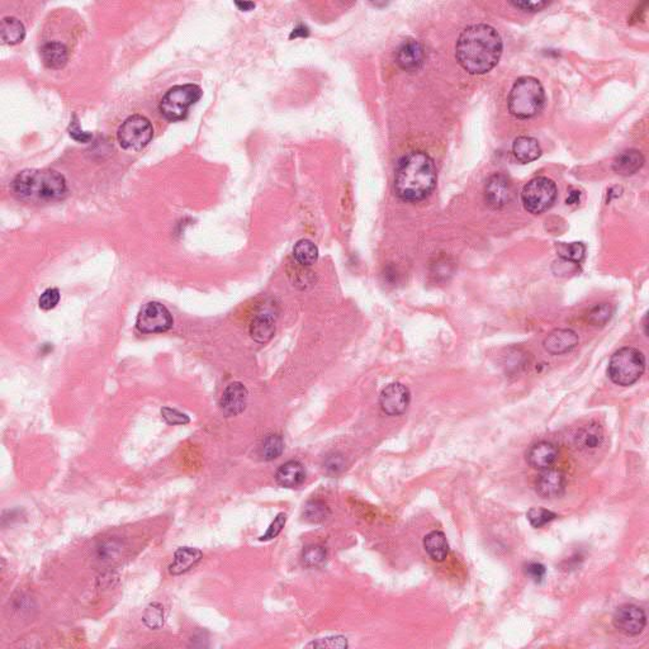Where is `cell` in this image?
<instances>
[{
	"instance_id": "6da1fadb",
	"label": "cell",
	"mask_w": 649,
	"mask_h": 649,
	"mask_svg": "<svg viewBox=\"0 0 649 649\" xmlns=\"http://www.w3.org/2000/svg\"><path fill=\"white\" fill-rule=\"evenodd\" d=\"M500 33L489 24H473L462 32L455 56L458 62L469 74L481 75L492 70L502 55Z\"/></svg>"
},
{
	"instance_id": "7a4b0ae2",
	"label": "cell",
	"mask_w": 649,
	"mask_h": 649,
	"mask_svg": "<svg viewBox=\"0 0 649 649\" xmlns=\"http://www.w3.org/2000/svg\"><path fill=\"white\" fill-rule=\"evenodd\" d=\"M437 180L435 163L422 151L408 153L396 166L395 192L403 201L425 200L435 188Z\"/></svg>"
},
{
	"instance_id": "3957f363",
	"label": "cell",
	"mask_w": 649,
	"mask_h": 649,
	"mask_svg": "<svg viewBox=\"0 0 649 649\" xmlns=\"http://www.w3.org/2000/svg\"><path fill=\"white\" fill-rule=\"evenodd\" d=\"M14 195L28 203H53L66 197L65 178L53 169H27L18 173L12 182Z\"/></svg>"
},
{
	"instance_id": "277c9868",
	"label": "cell",
	"mask_w": 649,
	"mask_h": 649,
	"mask_svg": "<svg viewBox=\"0 0 649 649\" xmlns=\"http://www.w3.org/2000/svg\"><path fill=\"white\" fill-rule=\"evenodd\" d=\"M545 93L542 83L533 77H519L508 94V111L513 117L529 119L543 109Z\"/></svg>"
},
{
	"instance_id": "5b68a950",
	"label": "cell",
	"mask_w": 649,
	"mask_h": 649,
	"mask_svg": "<svg viewBox=\"0 0 649 649\" xmlns=\"http://www.w3.org/2000/svg\"><path fill=\"white\" fill-rule=\"evenodd\" d=\"M645 371V358L638 349L623 348L615 353L609 363L608 374L618 386L629 387L639 381Z\"/></svg>"
},
{
	"instance_id": "8992f818",
	"label": "cell",
	"mask_w": 649,
	"mask_h": 649,
	"mask_svg": "<svg viewBox=\"0 0 649 649\" xmlns=\"http://www.w3.org/2000/svg\"><path fill=\"white\" fill-rule=\"evenodd\" d=\"M202 89L195 84L175 85L166 92L160 102L159 111L169 122L187 119L189 108L201 99Z\"/></svg>"
},
{
	"instance_id": "52a82bcc",
	"label": "cell",
	"mask_w": 649,
	"mask_h": 649,
	"mask_svg": "<svg viewBox=\"0 0 649 649\" xmlns=\"http://www.w3.org/2000/svg\"><path fill=\"white\" fill-rule=\"evenodd\" d=\"M557 193V185L552 179L534 178L523 189L521 201L528 212L540 214L555 204Z\"/></svg>"
},
{
	"instance_id": "ba28073f",
	"label": "cell",
	"mask_w": 649,
	"mask_h": 649,
	"mask_svg": "<svg viewBox=\"0 0 649 649\" xmlns=\"http://www.w3.org/2000/svg\"><path fill=\"white\" fill-rule=\"evenodd\" d=\"M154 137L153 124L141 114H133L124 119L117 132L121 148L129 151H140L146 148Z\"/></svg>"
},
{
	"instance_id": "9c48e42d",
	"label": "cell",
	"mask_w": 649,
	"mask_h": 649,
	"mask_svg": "<svg viewBox=\"0 0 649 649\" xmlns=\"http://www.w3.org/2000/svg\"><path fill=\"white\" fill-rule=\"evenodd\" d=\"M173 317L168 308L159 302H148L137 316L136 326L143 334H158L170 330Z\"/></svg>"
},
{
	"instance_id": "30bf717a",
	"label": "cell",
	"mask_w": 649,
	"mask_h": 649,
	"mask_svg": "<svg viewBox=\"0 0 649 649\" xmlns=\"http://www.w3.org/2000/svg\"><path fill=\"white\" fill-rule=\"evenodd\" d=\"M613 624L619 632L634 637L643 632L647 626V616L643 609L634 604H624L615 610Z\"/></svg>"
},
{
	"instance_id": "8fae6325",
	"label": "cell",
	"mask_w": 649,
	"mask_h": 649,
	"mask_svg": "<svg viewBox=\"0 0 649 649\" xmlns=\"http://www.w3.org/2000/svg\"><path fill=\"white\" fill-rule=\"evenodd\" d=\"M513 198V185L510 178L502 173L491 175L484 185V201L492 209H501Z\"/></svg>"
},
{
	"instance_id": "7c38bea8",
	"label": "cell",
	"mask_w": 649,
	"mask_h": 649,
	"mask_svg": "<svg viewBox=\"0 0 649 649\" xmlns=\"http://www.w3.org/2000/svg\"><path fill=\"white\" fill-rule=\"evenodd\" d=\"M411 393L406 386L402 383H391L384 387L379 396V405L383 413L390 416H398L406 410L410 405Z\"/></svg>"
},
{
	"instance_id": "4fadbf2b",
	"label": "cell",
	"mask_w": 649,
	"mask_h": 649,
	"mask_svg": "<svg viewBox=\"0 0 649 649\" xmlns=\"http://www.w3.org/2000/svg\"><path fill=\"white\" fill-rule=\"evenodd\" d=\"M566 487L567 479L565 473L552 468L544 469L535 481V491L538 495L545 500L561 497L565 493Z\"/></svg>"
},
{
	"instance_id": "5bb4252c",
	"label": "cell",
	"mask_w": 649,
	"mask_h": 649,
	"mask_svg": "<svg viewBox=\"0 0 649 649\" xmlns=\"http://www.w3.org/2000/svg\"><path fill=\"white\" fill-rule=\"evenodd\" d=\"M249 392L240 382H234L224 388L219 406L226 416H237L248 406Z\"/></svg>"
},
{
	"instance_id": "9a60e30c",
	"label": "cell",
	"mask_w": 649,
	"mask_h": 649,
	"mask_svg": "<svg viewBox=\"0 0 649 649\" xmlns=\"http://www.w3.org/2000/svg\"><path fill=\"white\" fill-rule=\"evenodd\" d=\"M425 61V50L422 45L416 40H406L397 48L396 53V62L401 67L402 70L416 71L420 69Z\"/></svg>"
},
{
	"instance_id": "2e32d148",
	"label": "cell",
	"mask_w": 649,
	"mask_h": 649,
	"mask_svg": "<svg viewBox=\"0 0 649 649\" xmlns=\"http://www.w3.org/2000/svg\"><path fill=\"white\" fill-rule=\"evenodd\" d=\"M579 345V335L571 329H557L549 332L544 339L543 347L549 354L562 355L569 353Z\"/></svg>"
},
{
	"instance_id": "e0dca14e",
	"label": "cell",
	"mask_w": 649,
	"mask_h": 649,
	"mask_svg": "<svg viewBox=\"0 0 649 649\" xmlns=\"http://www.w3.org/2000/svg\"><path fill=\"white\" fill-rule=\"evenodd\" d=\"M558 458V448L550 442H539L526 452V461L534 469L544 471L555 464Z\"/></svg>"
},
{
	"instance_id": "ac0fdd59",
	"label": "cell",
	"mask_w": 649,
	"mask_h": 649,
	"mask_svg": "<svg viewBox=\"0 0 649 649\" xmlns=\"http://www.w3.org/2000/svg\"><path fill=\"white\" fill-rule=\"evenodd\" d=\"M40 53H41L43 64L53 70H59V69L65 67L69 58H70L69 48L66 46L65 43L59 41L43 42Z\"/></svg>"
},
{
	"instance_id": "d6986e66",
	"label": "cell",
	"mask_w": 649,
	"mask_h": 649,
	"mask_svg": "<svg viewBox=\"0 0 649 649\" xmlns=\"http://www.w3.org/2000/svg\"><path fill=\"white\" fill-rule=\"evenodd\" d=\"M278 484L285 489H297L306 479L305 467L300 462L290 461L279 467L276 474Z\"/></svg>"
},
{
	"instance_id": "ffe728a7",
	"label": "cell",
	"mask_w": 649,
	"mask_h": 649,
	"mask_svg": "<svg viewBox=\"0 0 649 649\" xmlns=\"http://www.w3.org/2000/svg\"><path fill=\"white\" fill-rule=\"evenodd\" d=\"M201 550L197 548H190V547H183L178 549L174 553V560L169 567V572L174 576H179L182 573L188 572L195 565L201 562Z\"/></svg>"
},
{
	"instance_id": "44dd1931",
	"label": "cell",
	"mask_w": 649,
	"mask_h": 649,
	"mask_svg": "<svg viewBox=\"0 0 649 649\" xmlns=\"http://www.w3.org/2000/svg\"><path fill=\"white\" fill-rule=\"evenodd\" d=\"M644 165V156L638 150H626L618 155L613 163V169L620 175L629 177L640 170Z\"/></svg>"
},
{
	"instance_id": "7402d4cb",
	"label": "cell",
	"mask_w": 649,
	"mask_h": 649,
	"mask_svg": "<svg viewBox=\"0 0 649 649\" xmlns=\"http://www.w3.org/2000/svg\"><path fill=\"white\" fill-rule=\"evenodd\" d=\"M276 332V322L272 315L268 312H260L255 316L250 324V335L255 342L266 344L272 340Z\"/></svg>"
},
{
	"instance_id": "603a6c76",
	"label": "cell",
	"mask_w": 649,
	"mask_h": 649,
	"mask_svg": "<svg viewBox=\"0 0 649 649\" xmlns=\"http://www.w3.org/2000/svg\"><path fill=\"white\" fill-rule=\"evenodd\" d=\"M513 153L520 163L528 164L542 156V148L534 137L520 136L513 141Z\"/></svg>"
},
{
	"instance_id": "cb8c5ba5",
	"label": "cell",
	"mask_w": 649,
	"mask_h": 649,
	"mask_svg": "<svg viewBox=\"0 0 649 649\" xmlns=\"http://www.w3.org/2000/svg\"><path fill=\"white\" fill-rule=\"evenodd\" d=\"M574 442L577 448L582 450H592L601 445L604 442V431L601 426L597 422H590L584 427L579 429V432L576 434Z\"/></svg>"
},
{
	"instance_id": "d4e9b609",
	"label": "cell",
	"mask_w": 649,
	"mask_h": 649,
	"mask_svg": "<svg viewBox=\"0 0 649 649\" xmlns=\"http://www.w3.org/2000/svg\"><path fill=\"white\" fill-rule=\"evenodd\" d=\"M424 548L431 560L445 561L449 555V544L443 531L434 530L424 538Z\"/></svg>"
},
{
	"instance_id": "484cf974",
	"label": "cell",
	"mask_w": 649,
	"mask_h": 649,
	"mask_svg": "<svg viewBox=\"0 0 649 649\" xmlns=\"http://www.w3.org/2000/svg\"><path fill=\"white\" fill-rule=\"evenodd\" d=\"M1 40L6 45H17L23 41L26 28L23 23L16 17H4L0 23Z\"/></svg>"
},
{
	"instance_id": "4316f807",
	"label": "cell",
	"mask_w": 649,
	"mask_h": 649,
	"mask_svg": "<svg viewBox=\"0 0 649 649\" xmlns=\"http://www.w3.org/2000/svg\"><path fill=\"white\" fill-rule=\"evenodd\" d=\"M293 258L300 266H312L319 259V249L310 240H300L293 248Z\"/></svg>"
},
{
	"instance_id": "83f0119b",
	"label": "cell",
	"mask_w": 649,
	"mask_h": 649,
	"mask_svg": "<svg viewBox=\"0 0 649 649\" xmlns=\"http://www.w3.org/2000/svg\"><path fill=\"white\" fill-rule=\"evenodd\" d=\"M330 513L329 506L321 500H311L303 508V518L313 524L322 523L330 516Z\"/></svg>"
},
{
	"instance_id": "f1b7e54d",
	"label": "cell",
	"mask_w": 649,
	"mask_h": 649,
	"mask_svg": "<svg viewBox=\"0 0 649 649\" xmlns=\"http://www.w3.org/2000/svg\"><path fill=\"white\" fill-rule=\"evenodd\" d=\"M142 620L145 626L150 629H160L165 623V614H164V606L159 602H153L150 604L148 608L145 609Z\"/></svg>"
},
{
	"instance_id": "f546056e",
	"label": "cell",
	"mask_w": 649,
	"mask_h": 649,
	"mask_svg": "<svg viewBox=\"0 0 649 649\" xmlns=\"http://www.w3.org/2000/svg\"><path fill=\"white\" fill-rule=\"evenodd\" d=\"M327 558V552L321 545H310L302 552V563L308 568L322 566Z\"/></svg>"
},
{
	"instance_id": "4dcf8cb0",
	"label": "cell",
	"mask_w": 649,
	"mask_h": 649,
	"mask_svg": "<svg viewBox=\"0 0 649 649\" xmlns=\"http://www.w3.org/2000/svg\"><path fill=\"white\" fill-rule=\"evenodd\" d=\"M586 248L582 242H571V244H562L558 248V254L562 259L568 263L579 264L584 259Z\"/></svg>"
},
{
	"instance_id": "1f68e13d",
	"label": "cell",
	"mask_w": 649,
	"mask_h": 649,
	"mask_svg": "<svg viewBox=\"0 0 649 649\" xmlns=\"http://www.w3.org/2000/svg\"><path fill=\"white\" fill-rule=\"evenodd\" d=\"M283 439L280 435H277V434L268 435L263 444L261 455L266 461H273V459H277L278 457L283 453Z\"/></svg>"
},
{
	"instance_id": "d6a6232c",
	"label": "cell",
	"mask_w": 649,
	"mask_h": 649,
	"mask_svg": "<svg viewBox=\"0 0 649 649\" xmlns=\"http://www.w3.org/2000/svg\"><path fill=\"white\" fill-rule=\"evenodd\" d=\"M530 525L535 529H540L558 518L557 513L543 508H533L526 513Z\"/></svg>"
},
{
	"instance_id": "836d02e7",
	"label": "cell",
	"mask_w": 649,
	"mask_h": 649,
	"mask_svg": "<svg viewBox=\"0 0 649 649\" xmlns=\"http://www.w3.org/2000/svg\"><path fill=\"white\" fill-rule=\"evenodd\" d=\"M613 313H614V308L611 307V305L600 303V305H596L595 307L591 308L590 311H589L587 321L591 324H594V326H602V324H606L609 320L611 319Z\"/></svg>"
},
{
	"instance_id": "e575fe53",
	"label": "cell",
	"mask_w": 649,
	"mask_h": 649,
	"mask_svg": "<svg viewBox=\"0 0 649 649\" xmlns=\"http://www.w3.org/2000/svg\"><path fill=\"white\" fill-rule=\"evenodd\" d=\"M307 648H329V649H344L348 648V639L342 636H335V637H326L313 640L311 643L306 645Z\"/></svg>"
},
{
	"instance_id": "d590c367",
	"label": "cell",
	"mask_w": 649,
	"mask_h": 649,
	"mask_svg": "<svg viewBox=\"0 0 649 649\" xmlns=\"http://www.w3.org/2000/svg\"><path fill=\"white\" fill-rule=\"evenodd\" d=\"M285 523H287V515L284 513H278L277 518L269 525L266 534L259 538L260 542H268V540H272L274 538H277L283 530Z\"/></svg>"
},
{
	"instance_id": "8d00e7d4",
	"label": "cell",
	"mask_w": 649,
	"mask_h": 649,
	"mask_svg": "<svg viewBox=\"0 0 649 649\" xmlns=\"http://www.w3.org/2000/svg\"><path fill=\"white\" fill-rule=\"evenodd\" d=\"M161 416L165 420L169 425H185L188 424L190 419L188 415L178 411L175 408H161Z\"/></svg>"
},
{
	"instance_id": "74e56055",
	"label": "cell",
	"mask_w": 649,
	"mask_h": 649,
	"mask_svg": "<svg viewBox=\"0 0 649 649\" xmlns=\"http://www.w3.org/2000/svg\"><path fill=\"white\" fill-rule=\"evenodd\" d=\"M59 301L60 290L58 288H48V290L42 293L38 305H40V308H42V310L48 311V310H53V308L56 307Z\"/></svg>"
},
{
	"instance_id": "f35d334b",
	"label": "cell",
	"mask_w": 649,
	"mask_h": 649,
	"mask_svg": "<svg viewBox=\"0 0 649 649\" xmlns=\"http://www.w3.org/2000/svg\"><path fill=\"white\" fill-rule=\"evenodd\" d=\"M324 467L326 472L330 473V474H339L345 469V459L342 458V455L335 453L326 458Z\"/></svg>"
},
{
	"instance_id": "ab89813d",
	"label": "cell",
	"mask_w": 649,
	"mask_h": 649,
	"mask_svg": "<svg viewBox=\"0 0 649 649\" xmlns=\"http://www.w3.org/2000/svg\"><path fill=\"white\" fill-rule=\"evenodd\" d=\"M69 133L70 136L77 142H83V143H87V142L90 141L93 138V135L89 133V132H85V131L82 130L80 124L77 121H72L70 126H69Z\"/></svg>"
},
{
	"instance_id": "60d3db41",
	"label": "cell",
	"mask_w": 649,
	"mask_h": 649,
	"mask_svg": "<svg viewBox=\"0 0 649 649\" xmlns=\"http://www.w3.org/2000/svg\"><path fill=\"white\" fill-rule=\"evenodd\" d=\"M525 572L529 577H531V579H534L535 582H542V579L545 577V573H547V569L545 567L542 565V563H537V562H531L529 563L525 568Z\"/></svg>"
},
{
	"instance_id": "b9f144b4",
	"label": "cell",
	"mask_w": 649,
	"mask_h": 649,
	"mask_svg": "<svg viewBox=\"0 0 649 649\" xmlns=\"http://www.w3.org/2000/svg\"><path fill=\"white\" fill-rule=\"evenodd\" d=\"M515 8H519L524 12H539L548 6L547 1H516L511 3Z\"/></svg>"
},
{
	"instance_id": "7bdbcfd3",
	"label": "cell",
	"mask_w": 649,
	"mask_h": 649,
	"mask_svg": "<svg viewBox=\"0 0 649 649\" xmlns=\"http://www.w3.org/2000/svg\"><path fill=\"white\" fill-rule=\"evenodd\" d=\"M579 198H581V192L579 190H571L569 195L567 197V204H576V203H579Z\"/></svg>"
},
{
	"instance_id": "ee69618b",
	"label": "cell",
	"mask_w": 649,
	"mask_h": 649,
	"mask_svg": "<svg viewBox=\"0 0 649 649\" xmlns=\"http://www.w3.org/2000/svg\"><path fill=\"white\" fill-rule=\"evenodd\" d=\"M300 36H301V37H307V36H308L307 27H305V26H300V27H297V28H295V30L293 31V32H292V35H290V38H293V37H295H295H300Z\"/></svg>"
},
{
	"instance_id": "f6af8a7d",
	"label": "cell",
	"mask_w": 649,
	"mask_h": 649,
	"mask_svg": "<svg viewBox=\"0 0 649 649\" xmlns=\"http://www.w3.org/2000/svg\"><path fill=\"white\" fill-rule=\"evenodd\" d=\"M235 6H236L237 8L240 9V11H244V12H249V11L254 9L255 3H246V1H244V3H242V1H236V3H235Z\"/></svg>"
}]
</instances>
